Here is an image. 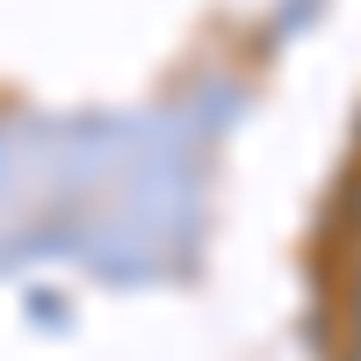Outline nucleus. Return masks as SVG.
Returning <instances> with one entry per match:
<instances>
[{"mask_svg":"<svg viewBox=\"0 0 361 361\" xmlns=\"http://www.w3.org/2000/svg\"><path fill=\"white\" fill-rule=\"evenodd\" d=\"M340 311H347V333H361V253L347 260V275H340Z\"/></svg>","mask_w":361,"mask_h":361,"instance_id":"nucleus-1","label":"nucleus"},{"mask_svg":"<svg viewBox=\"0 0 361 361\" xmlns=\"http://www.w3.org/2000/svg\"><path fill=\"white\" fill-rule=\"evenodd\" d=\"M340 224L354 231V246H361V173L347 180V195H340Z\"/></svg>","mask_w":361,"mask_h":361,"instance_id":"nucleus-2","label":"nucleus"},{"mask_svg":"<svg viewBox=\"0 0 361 361\" xmlns=\"http://www.w3.org/2000/svg\"><path fill=\"white\" fill-rule=\"evenodd\" d=\"M340 361H361V333H354V340H347V347H340Z\"/></svg>","mask_w":361,"mask_h":361,"instance_id":"nucleus-3","label":"nucleus"}]
</instances>
